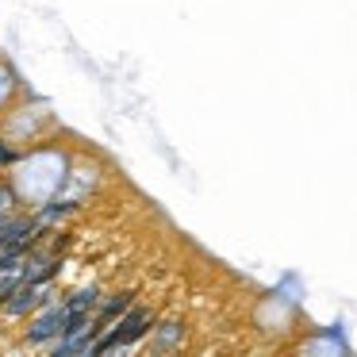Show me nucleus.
<instances>
[{
  "instance_id": "1",
  "label": "nucleus",
  "mask_w": 357,
  "mask_h": 357,
  "mask_svg": "<svg viewBox=\"0 0 357 357\" xmlns=\"http://www.w3.org/2000/svg\"><path fill=\"white\" fill-rule=\"evenodd\" d=\"M154 331V307H146V303L135 300L131 307L123 311V315L116 319V323H108L100 334H96L93 342V357H104V354H116V349H131L139 346L146 334Z\"/></svg>"
},
{
  "instance_id": "2",
  "label": "nucleus",
  "mask_w": 357,
  "mask_h": 357,
  "mask_svg": "<svg viewBox=\"0 0 357 357\" xmlns=\"http://www.w3.org/2000/svg\"><path fill=\"white\" fill-rule=\"evenodd\" d=\"M24 334H20V342L24 346H31V349H47L50 342L62 334V323H66V303L58 300V296H50L43 307H35L31 315L24 319Z\"/></svg>"
},
{
  "instance_id": "3",
  "label": "nucleus",
  "mask_w": 357,
  "mask_h": 357,
  "mask_svg": "<svg viewBox=\"0 0 357 357\" xmlns=\"http://www.w3.org/2000/svg\"><path fill=\"white\" fill-rule=\"evenodd\" d=\"M50 296H54V280H16V288L0 300V319L20 323V319H27L35 307H43Z\"/></svg>"
},
{
  "instance_id": "4",
  "label": "nucleus",
  "mask_w": 357,
  "mask_h": 357,
  "mask_svg": "<svg viewBox=\"0 0 357 357\" xmlns=\"http://www.w3.org/2000/svg\"><path fill=\"white\" fill-rule=\"evenodd\" d=\"M135 296H139V288H119V292H112V296H100V303H96V311H93V323L100 326V331L108 323H116V319L135 303Z\"/></svg>"
},
{
  "instance_id": "5",
  "label": "nucleus",
  "mask_w": 357,
  "mask_h": 357,
  "mask_svg": "<svg viewBox=\"0 0 357 357\" xmlns=\"http://www.w3.org/2000/svg\"><path fill=\"white\" fill-rule=\"evenodd\" d=\"M100 296H104V288L93 280V284H81V288H73L70 296H62V303H66V311H96Z\"/></svg>"
},
{
  "instance_id": "6",
  "label": "nucleus",
  "mask_w": 357,
  "mask_h": 357,
  "mask_svg": "<svg viewBox=\"0 0 357 357\" xmlns=\"http://www.w3.org/2000/svg\"><path fill=\"white\" fill-rule=\"evenodd\" d=\"M181 338H185V323H181V319H169V323L158 326V338H150V349L162 354V349H173Z\"/></svg>"
},
{
  "instance_id": "7",
  "label": "nucleus",
  "mask_w": 357,
  "mask_h": 357,
  "mask_svg": "<svg viewBox=\"0 0 357 357\" xmlns=\"http://www.w3.org/2000/svg\"><path fill=\"white\" fill-rule=\"evenodd\" d=\"M0 211H20V192L8 177H0Z\"/></svg>"
},
{
  "instance_id": "8",
  "label": "nucleus",
  "mask_w": 357,
  "mask_h": 357,
  "mask_svg": "<svg viewBox=\"0 0 357 357\" xmlns=\"http://www.w3.org/2000/svg\"><path fill=\"white\" fill-rule=\"evenodd\" d=\"M16 162H20V150L0 139V169H8V165H16Z\"/></svg>"
}]
</instances>
